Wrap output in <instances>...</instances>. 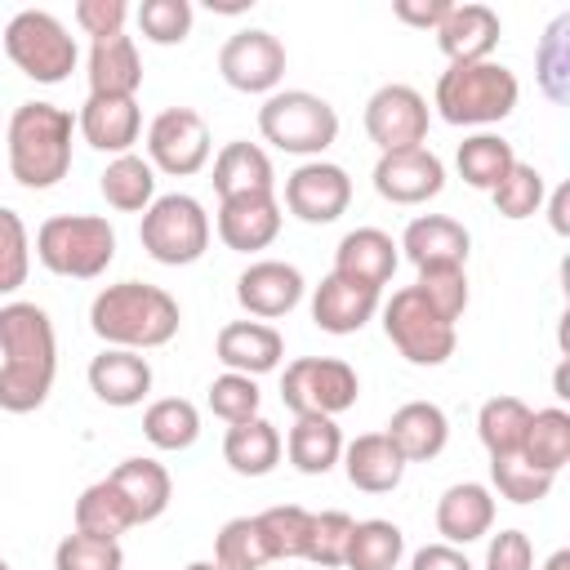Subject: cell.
<instances>
[{"instance_id": "1", "label": "cell", "mask_w": 570, "mask_h": 570, "mask_svg": "<svg viewBox=\"0 0 570 570\" xmlns=\"http://www.w3.org/2000/svg\"><path fill=\"white\" fill-rule=\"evenodd\" d=\"M0 410L31 414L49 401L58 374V334L45 307L4 303L0 307Z\"/></svg>"}, {"instance_id": "2", "label": "cell", "mask_w": 570, "mask_h": 570, "mask_svg": "<svg viewBox=\"0 0 570 570\" xmlns=\"http://www.w3.org/2000/svg\"><path fill=\"white\" fill-rule=\"evenodd\" d=\"M183 325V312L174 303V294H165L160 285L147 281H120L94 294L89 303V330L107 343V347H165Z\"/></svg>"}, {"instance_id": "3", "label": "cell", "mask_w": 570, "mask_h": 570, "mask_svg": "<svg viewBox=\"0 0 570 570\" xmlns=\"http://www.w3.org/2000/svg\"><path fill=\"white\" fill-rule=\"evenodd\" d=\"M71 111L53 102H18L9 116V174L27 191H45L71 169Z\"/></svg>"}, {"instance_id": "4", "label": "cell", "mask_w": 570, "mask_h": 570, "mask_svg": "<svg viewBox=\"0 0 570 570\" xmlns=\"http://www.w3.org/2000/svg\"><path fill=\"white\" fill-rule=\"evenodd\" d=\"M521 85L503 62H459L436 80V111L445 125H499L517 111Z\"/></svg>"}, {"instance_id": "5", "label": "cell", "mask_w": 570, "mask_h": 570, "mask_svg": "<svg viewBox=\"0 0 570 570\" xmlns=\"http://www.w3.org/2000/svg\"><path fill=\"white\" fill-rule=\"evenodd\" d=\"M36 258L53 276L94 281L116 258V232L98 214H53L36 232Z\"/></svg>"}, {"instance_id": "6", "label": "cell", "mask_w": 570, "mask_h": 570, "mask_svg": "<svg viewBox=\"0 0 570 570\" xmlns=\"http://www.w3.org/2000/svg\"><path fill=\"white\" fill-rule=\"evenodd\" d=\"M258 134L289 156H321L338 138V111L312 89H276L258 107Z\"/></svg>"}, {"instance_id": "7", "label": "cell", "mask_w": 570, "mask_h": 570, "mask_svg": "<svg viewBox=\"0 0 570 570\" xmlns=\"http://www.w3.org/2000/svg\"><path fill=\"white\" fill-rule=\"evenodd\" d=\"M4 53L9 62L31 76L36 85H62L76 71V40L49 9H22L4 27Z\"/></svg>"}, {"instance_id": "8", "label": "cell", "mask_w": 570, "mask_h": 570, "mask_svg": "<svg viewBox=\"0 0 570 570\" xmlns=\"http://www.w3.org/2000/svg\"><path fill=\"white\" fill-rule=\"evenodd\" d=\"M138 240L142 249L165 263V267H187L196 263L205 249H209V214L196 196L187 191H169V196H156L142 214V227H138Z\"/></svg>"}, {"instance_id": "9", "label": "cell", "mask_w": 570, "mask_h": 570, "mask_svg": "<svg viewBox=\"0 0 570 570\" xmlns=\"http://www.w3.org/2000/svg\"><path fill=\"white\" fill-rule=\"evenodd\" d=\"M383 334L387 343L410 361V365H445L454 356V325L414 289H396L387 303H383Z\"/></svg>"}, {"instance_id": "10", "label": "cell", "mask_w": 570, "mask_h": 570, "mask_svg": "<svg viewBox=\"0 0 570 570\" xmlns=\"http://www.w3.org/2000/svg\"><path fill=\"white\" fill-rule=\"evenodd\" d=\"M356 392H361V379L338 356H298L281 374V401H285V410H294V419L298 414L334 419L356 405Z\"/></svg>"}, {"instance_id": "11", "label": "cell", "mask_w": 570, "mask_h": 570, "mask_svg": "<svg viewBox=\"0 0 570 570\" xmlns=\"http://www.w3.org/2000/svg\"><path fill=\"white\" fill-rule=\"evenodd\" d=\"M365 134L383 151H410L428 138V98L414 85H379L365 102Z\"/></svg>"}, {"instance_id": "12", "label": "cell", "mask_w": 570, "mask_h": 570, "mask_svg": "<svg viewBox=\"0 0 570 570\" xmlns=\"http://www.w3.org/2000/svg\"><path fill=\"white\" fill-rule=\"evenodd\" d=\"M147 156L151 169H165L174 178L200 174L209 160V125L191 107H165L147 129Z\"/></svg>"}, {"instance_id": "13", "label": "cell", "mask_w": 570, "mask_h": 570, "mask_svg": "<svg viewBox=\"0 0 570 570\" xmlns=\"http://www.w3.org/2000/svg\"><path fill=\"white\" fill-rule=\"evenodd\" d=\"M218 76L240 94H276L285 76V45L263 27H245L218 49Z\"/></svg>"}, {"instance_id": "14", "label": "cell", "mask_w": 570, "mask_h": 570, "mask_svg": "<svg viewBox=\"0 0 570 570\" xmlns=\"http://www.w3.org/2000/svg\"><path fill=\"white\" fill-rule=\"evenodd\" d=\"M347 200H352V178L334 160H303L285 178V209L298 223L325 227V223H334L347 209Z\"/></svg>"}, {"instance_id": "15", "label": "cell", "mask_w": 570, "mask_h": 570, "mask_svg": "<svg viewBox=\"0 0 570 570\" xmlns=\"http://www.w3.org/2000/svg\"><path fill=\"white\" fill-rule=\"evenodd\" d=\"M441 187H445V165L428 147L383 151L374 165V191L392 205H423V200L441 196Z\"/></svg>"}, {"instance_id": "16", "label": "cell", "mask_w": 570, "mask_h": 570, "mask_svg": "<svg viewBox=\"0 0 570 570\" xmlns=\"http://www.w3.org/2000/svg\"><path fill=\"white\" fill-rule=\"evenodd\" d=\"M281 236V200L276 191H245L218 200V240L236 254L267 249Z\"/></svg>"}, {"instance_id": "17", "label": "cell", "mask_w": 570, "mask_h": 570, "mask_svg": "<svg viewBox=\"0 0 570 570\" xmlns=\"http://www.w3.org/2000/svg\"><path fill=\"white\" fill-rule=\"evenodd\" d=\"M298 298H303V272L294 263L258 258L236 276V303L258 321H276L285 312H294Z\"/></svg>"}, {"instance_id": "18", "label": "cell", "mask_w": 570, "mask_h": 570, "mask_svg": "<svg viewBox=\"0 0 570 570\" xmlns=\"http://www.w3.org/2000/svg\"><path fill=\"white\" fill-rule=\"evenodd\" d=\"M432 36H436L441 53L450 58V67H459V62H490V53H494V45L503 36V22H499V13L490 4L472 0V4H454Z\"/></svg>"}, {"instance_id": "19", "label": "cell", "mask_w": 570, "mask_h": 570, "mask_svg": "<svg viewBox=\"0 0 570 570\" xmlns=\"http://www.w3.org/2000/svg\"><path fill=\"white\" fill-rule=\"evenodd\" d=\"M76 129L85 134V142L94 151H111V156H125L138 134H142V111L134 98H102V94H89L80 116H76Z\"/></svg>"}, {"instance_id": "20", "label": "cell", "mask_w": 570, "mask_h": 570, "mask_svg": "<svg viewBox=\"0 0 570 570\" xmlns=\"http://www.w3.org/2000/svg\"><path fill=\"white\" fill-rule=\"evenodd\" d=\"M214 352H218V361H223L232 374L258 379V374H272V370L281 365L285 338H281L272 325H263V321H232V325L218 330Z\"/></svg>"}, {"instance_id": "21", "label": "cell", "mask_w": 570, "mask_h": 570, "mask_svg": "<svg viewBox=\"0 0 570 570\" xmlns=\"http://www.w3.org/2000/svg\"><path fill=\"white\" fill-rule=\"evenodd\" d=\"M379 312V289L356 285L338 272H330L312 294V321L325 334H356Z\"/></svg>"}, {"instance_id": "22", "label": "cell", "mask_w": 570, "mask_h": 570, "mask_svg": "<svg viewBox=\"0 0 570 570\" xmlns=\"http://www.w3.org/2000/svg\"><path fill=\"white\" fill-rule=\"evenodd\" d=\"M89 387L102 405L129 410L151 392V365H147V356H138L129 347H102L89 361Z\"/></svg>"}, {"instance_id": "23", "label": "cell", "mask_w": 570, "mask_h": 570, "mask_svg": "<svg viewBox=\"0 0 570 570\" xmlns=\"http://www.w3.org/2000/svg\"><path fill=\"white\" fill-rule=\"evenodd\" d=\"M401 254H396V240L379 227H356L338 240L334 249V272L356 281V285H370V289H383L396 272Z\"/></svg>"}, {"instance_id": "24", "label": "cell", "mask_w": 570, "mask_h": 570, "mask_svg": "<svg viewBox=\"0 0 570 570\" xmlns=\"http://www.w3.org/2000/svg\"><path fill=\"white\" fill-rule=\"evenodd\" d=\"M387 441L396 445V454L405 463H428L445 450L450 441V419L441 405L432 401H405L401 410H392L387 419Z\"/></svg>"}, {"instance_id": "25", "label": "cell", "mask_w": 570, "mask_h": 570, "mask_svg": "<svg viewBox=\"0 0 570 570\" xmlns=\"http://www.w3.org/2000/svg\"><path fill=\"white\" fill-rule=\"evenodd\" d=\"M468 245H472V236H468L463 223H454L445 214H423L405 227L396 249H405V258L414 267H463Z\"/></svg>"}, {"instance_id": "26", "label": "cell", "mask_w": 570, "mask_h": 570, "mask_svg": "<svg viewBox=\"0 0 570 570\" xmlns=\"http://www.w3.org/2000/svg\"><path fill=\"white\" fill-rule=\"evenodd\" d=\"M142 85V58L134 36H102L89 45V94L102 98H134Z\"/></svg>"}, {"instance_id": "27", "label": "cell", "mask_w": 570, "mask_h": 570, "mask_svg": "<svg viewBox=\"0 0 570 570\" xmlns=\"http://www.w3.org/2000/svg\"><path fill=\"white\" fill-rule=\"evenodd\" d=\"M343 472L356 490L365 494H387L401 485L405 476V459L396 454V445L387 441V432H365L352 445H343Z\"/></svg>"}, {"instance_id": "28", "label": "cell", "mask_w": 570, "mask_h": 570, "mask_svg": "<svg viewBox=\"0 0 570 570\" xmlns=\"http://www.w3.org/2000/svg\"><path fill=\"white\" fill-rule=\"evenodd\" d=\"M494 525V494L481 481H459L436 499V530L445 543H472Z\"/></svg>"}, {"instance_id": "29", "label": "cell", "mask_w": 570, "mask_h": 570, "mask_svg": "<svg viewBox=\"0 0 570 570\" xmlns=\"http://www.w3.org/2000/svg\"><path fill=\"white\" fill-rule=\"evenodd\" d=\"M214 191L218 200L227 196H245V191H276V174H272V156L258 142H227L214 156Z\"/></svg>"}, {"instance_id": "30", "label": "cell", "mask_w": 570, "mask_h": 570, "mask_svg": "<svg viewBox=\"0 0 570 570\" xmlns=\"http://www.w3.org/2000/svg\"><path fill=\"white\" fill-rule=\"evenodd\" d=\"M285 454L303 476H325L343 459V432L325 414H298L285 436Z\"/></svg>"}, {"instance_id": "31", "label": "cell", "mask_w": 570, "mask_h": 570, "mask_svg": "<svg viewBox=\"0 0 570 570\" xmlns=\"http://www.w3.org/2000/svg\"><path fill=\"white\" fill-rule=\"evenodd\" d=\"M107 481L125 494V503L134 508V517H138V525H147V521H156L165 508H169V494H174V485H169V472L156 463V459H125V463H116L111 472H107Z\"/></svg>"}, {"instance_id": "32", "label": "cell", "mask_w": 570, "mask_h": 570, "mask_svg": "<svg viewBox=\"0 0 570 570\" xmlns=\"http://www.w3.org/2000/svg\"><path fill=\"white\" fill-rule=\"evenodd\" d=\"M223 459L236 476H267L281 463V432L263 414L232 423L223 436Z\"/></svg>"}, {"instance_id": "33", "label": "cell", "mask_w": 570, "mask_h": 570, "mask_svg": "<svg viewBox=\"0 0 570 570\" xmlns=\"http://www.w3.org/2000/svg\"><path fill=\"white\" fill-rule=\"evenodd\" d=\"M98 191H102V200H107L111 209H120V214H138V209L147 214V205L156 200V169H151V160L125 151V156H116V160L98 174Z\"/></svg>"}, {"instance_id": "34", "label": "cell", "mask_w": 570, "mask_h": 570, "mask_svg": "<svg viewBox=\"0 0 570 570\" xmlns=\"http://www.w3.org/2000/svg\"><path fill=\"white\" fill-rule=\"evenodd\" d=\"M530 414H534V410H530L521 396H490V401L476 410V436H481L485 454H490V459H512V454H521Z\"/></svg>"}, {"instance_id": "35", "label": "cell", "mask_w": 570, "mask_h": 570, "mask_svg": "<svg viewBox=\"0 0 570 570\" xmlns=\"http://www.w3.org/2000/svg\"><path fill=\"white\" fill-rule=\"evenodd\" d=\"M521 459L548 476H557L566 463H570V414L561 405H548V410H534L530 414V428H525V441H521Z\"/></svg>"}, {"instance_id": "36", "label": "cell", "mask_w": 570, "mask_h": 570, "mask_svg": "<svg viewBox=\"0 0 570 570\" xmlns=\"http://www.w3.org/2000/svg\"><path fill=\"white\" fill-rule=\"evenodd\" d=\"M134 525H138L134 508L125 503V494H120L107 476L80 490V499H76V530H80V534L120 539V534H125V530H134Z\"/></svg>"}, {"instance_id": "37", "label": "cell", "mask_w": 570, "mask_h": 570, "mask_svg": "<svg viewBox=\"0 0 570 570\" xmlns=\"http://www.w3.org/2000/svg\"><path fill=\"white\" fill-rule=\"evenodd\" d=\"M454 165H459V174H463L468 187L494 191V187L508 178V169L517 165V151H512V142L499 138V134H472V138L459 142Z\"/></svg>"}, {"instance_id": "38", "label": "cell", "mask_w": 570, "mask_h": 570, "mask_svg": "<svg viewBox=\"0 0 570 570\" xmlns=\"http://www.w3.org/2000/svg\"><path fill=\"white\" fill-rule=\"evenodd\" d=\"M534 80L548 102H570V13H557L534 49Z\"/></svg>"}, {"instance_id": "39", "label": "cell", "mask_w": 570, "mask_h": 570, "mask_svg": "<svg viewBox=\"0 0 570 570\" xmlns=\"http://www.w3.org/2000/svg\"><path fill=\"white\" fill-rule=\"evenodd\" d=\"M405 552V534L396 521H383V517H370V521H356L352 525V543H347V570H396Z\"/></svg>"}, {"instance_id": "40", "label": "cell", "mask_w": 570, "mask_h": 570, "mask_svg": "<svg viewBox=\"0 0 570 570\" xmlns=\"http://www.w3.org/2000/svg\"><path fill=\"white\" fill-rule=\"evenodd\" d=\"M142 436H147L156 450H187V445H196V436H200V414H196V405L183 401V396H160V401H151L147 414H142Z\"/></svg>"}, {"instance_id": "41", "label": "cell", "mask_w": 570, "mask_h": 570, "mask_svg": "<svg viewBox=\"0 0 570 570\" xmlns=\"http://www.w3.org/2000/svg\"><path fill=\"white\" fill-rule=\"evenodd\" d=\"M254 521L263 530V543H267V557L272 561H298L307 552V534H312V512L307 508L276 503V508L258 512Z\"/></svg>"}, {"instance_id": "42", "label": "cell", "mask_w": 570, "mask_h": 570, "mask_svg": "<svg viewBox=\"0 0 570 570\" xmlns=\"http://www.w3.org/2000/svg\"><path fill=\"white\" fill-rule=\"evenodd\" d=\"M214 561L223 570H263L272 557H267V543H263V530L254 517H232L218 539H214Z\"/></svg>"}, {"instance_id": "43", "label": "cell", "mask_w": 570, "mask_h": 570, "mask_svg": "<svg viewBox=\"0 0 570 570\" xmlns=\"http://www.w3.org/2000/svg\"><path fill=\"white\" fill-rule=\"evenodd\" d=\"M543 196H548L543 174H539L534 165H525V160H517V165L508 169V178L490 191L494 209H499L503 218H512V223H521V218L539 214V209H543Z\"/></svg>"}, {"instance_id": "44", "label": "cell", "mask_w": 570, "mask_h": 570, "mask_svg": "<svg viewBox=\"0 0 570 570\" xmlns=\"http://www.w3.org/2000/svg\"><path fill=\"white\" fill-rule=\"evenodd\" d=\"M352 517L330 508V512H312V534H307V552L303 561L321 566V570H334L347 561V543H352Z\"/></svg>"}, {"instance_id": "45", "label": "cell", "mask_w": 570, "mask_h": 570, "mask_svg": "<svg viewBox=\"0 0 570 570\" xmlns=\"http://www.w3.org/2000/svg\"><path fill=\"white\" fill-rule=\"evenodd\" d=\"M27 272H31V236H27V223L0 205V298L22 289L27 285Z\"/></svg>"}, {"instance_id": "46", "label": "cell", "mask_w": 570, "mask_h": 570, "mask_svg": "<svg viewBox=\"0 0 570 570\" xmlns=\"http://www.w3.org/2000/svg\"><path fill=\"white\" fill-rule=\"evenodd\" d=\"M490 481H494V490L508 499V503H539V499H548V490H552V481L557 476H548V472H539V468H530L521 454H512V459H490Z\"/></svg>"}, {"instance_id": "47", "label": "cell", "mask_w": 570, "mask_h": 570, "mask_svg": "<svg viewBox=\"0 0 570 570\" xmlns=\"http://www.w3.org/2000/svg\"><path fill=\"white\" fill-rule=\"evenodd\" d=\"M125 552L116 539H98V534H67L53 548V570H120Z\"/></svg>"}, {"instance_id": "48", "label": "cell", "mask_w": 570, "mask_h": 570, "mask_svg": "<svg viewBox=\"0 0 570 570\" xmlns=\"http://www.w3.org/2000/svg\"><path fill=\"white\" fill-rule=\"evenodd\" d=\"M138 27L151 45H183L191 31V0H142Z\"/></svg>"}, {"instance_id": "49", "label": "cell", "mask_w": 570, "mask_h": 570, "mask_svg": "<svg viewBox=\"0 0 570 570\" xmlns=\"http://www.w3.org/2000/svg\"><path fill=\"white\" fill-rule=\"evenodd\" d=\"M414 289H419L450 325H454V321L463 316V307H468V276H463V267H419Z\"/></svg>"}, {"instance_id": "50", "label": "cell", "mask_w": 570, "mask_h": 570, "mask_svg": "<svg viewBox=\"0 0 570 570\" xmlns=\"http://www.w3.org/2000/svg\"><path fill=\"white\" fill-rule=\"evenodd\" d=\"M258 383L249 379V374H218L214 383H209V410L223 419V423H245V419H254L258 414Z\"/></svg>"}, {"instance_id": "51", "label": "cell", "mask_w": 570, "mask_h": 570, "mask_svg": "<svg viewBox=\"0 0 570 570\" xmlns=\"http://www.w3.org/2000/svg\"><path fill=\"white\" fill-rule=\"evenodd\" d=\"M125 18H129V4L125 0H80L76 4V22L85 36L102 40V36H120L125 31Z\"/></svg>"}, {"instance_id": "52", "label": "cell", "mask_w": 570, "mask_h": 570, "mask_svg": "<svg viewBox=\"0 0 570 570\" xmlns=\"http://www.w3.org/2000/svg\"><path fill=\"white\" fill-rule=\"evenodd\" d=\"M485 570H534V548L525 530H499L485 552Z\"/></svg>"}, {"instance_id": "53", "label": "cell", "mask_w": 570, "mask_h": 570, "mask_svg": "<svg viewBox=\"0 0 570 570\" xmlns=\"http://www.w3.org/2000/svg\"><path fill=\"white\" fill-rule=\"evenodd\" d=\"M450 9H454V0H396V4H392V13H396L405 27H419V31H436Z\"/></svg>"}, {"instance_id": "54", "label": "cell", "mask_w": 570, "mask_h": 570, "mask_svg": "<svg viewBox=\"0 0 570 570\" xmlns=\"http://www.w3.org/2000/svg\"><path fill=\"white\" fill-rule=\"evenodd\" d=\"M410 570H472V561L454 543H428V548L414 552Z\"/></svg>"}, {"instance_id": "55", "label": "cell", "mask_w": 570, "mask_h": 570, "mask_svg": "<svg viewBox=\"0 0 570 570\" xmlns=\"http://www.w3.org/2000/svg\"><path fill=\"white\" fill-rule=\"evenodd\" d=\"M548 218H552V232L557 236H570V183H561L548 200Z\"/></svg>"}, {"instance_id": "56", "label": "cell", "mask_w": 570, "mask_h": 570, "mask_svg": "<svg viewBox=\"0 0 570 570\" xmlns=\"http://www.w3.org/2000/svg\"><path fill=\"white\" fill-rule=\"evenodd\" d=\"M543 570H570V548H557V552L543 561Z\"/></svg>"}, {"instance_id": "57", "label": "cell", "mask_w": 570, "mask_h": 570, "mask_svg": "<svg viewBox=\"0 0 570 570\" xmlns=\"http://www.w3.org/2000/svg\"><path fill=\"white\" fill-rule=\"evenodd\" d=\"M183 570H223L218 561H191V566H183Z\"/></svg>"}, {"instance_id": "58", "label": "cell", "mask_w": 570, "mask_h": 570, "mask_svg": "<svg viewBox=\"0 0 570 570\" xmlns=\"http://www.w3.org/2000/svg\"><path fill=\"white\" fill-rule=\"evenodd\" d=\"M0 570H13V566H9V561H4V557H0Z\"/></svg>"}]
</instances>
